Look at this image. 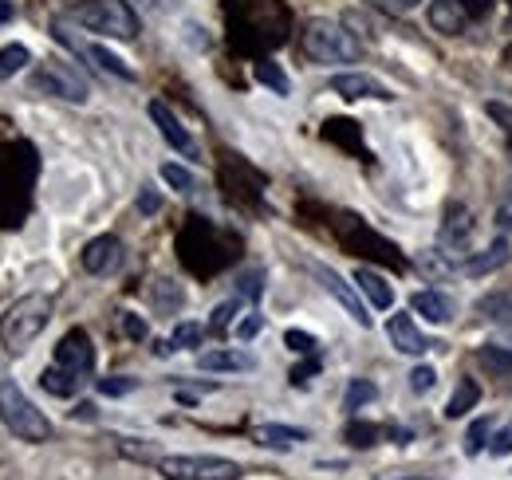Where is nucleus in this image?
<instances>
[{
    "instance_id": "obj_1",
    "label": "nucleus",
    "mask_w": 512,
    "mask_h": 480,
    "mask_svg": "<svg viewBox=\"0 0 512 480\" xmlns=\"http://www.w3.org/2000/svg\"><path fill=\"white\" fill-rule=\"evenodd\" d=\"M229 24H233V40L245 52L260 48H280L288 40V8L280 0H233L229 4Z\"/></svg>"
},
{
    "instance_id": "obj_2",
    "label": "nucleus",
    "mask_w": 512,
    "mask_h": 480,
    "mask_svg": "<svg viewBox=\"0 0 512 480\" xmlns=\"http://www.w3.org/2000/svg\"><path fill=\"white\" fill-rule=\"evenodd\" d=\"M52 319V296H24L8 307V315L0 319V343L8 355H24L48 327Z\"/></svg>"
},
{
    "instance_id": "obj_3",
    "label": "nucleus",
    "mask_w": 512,
    "mask_h": 480,
    "mask_svg": "<svg viewBox=\"0 0 512 480\" xmlns=\"http://www.w3.org/2000/svg\"><path fill=\"white\" fill-rule=\"evenodd\" d=\"M0 421H4V429L12 433V437H20V441H28V445H44V441H52V421L44 418V410H36V402L12 382V378H4L0 382Z\"/></svg>"
},
{
    "instance_id": "obj_4",
    "label": "nucleus",
    "mask_w": 512,
    "mask_h": 480,
    "mask_svg": "<svg viewBox=\"0 0 512 480\" xmlns=\"http://www.w3.org/2000/svg\"><path fill=\"white\" fill-rule=\"evenodd\" d=\"M67 16L95 32V36H111V40H134L138 36V16L127 0H79L67 8Z\"/></svg>"
},
{
    "instance_id": "obj_5",
    "label": "nucleus",
    "mask_w": 512,
    "mask_h": 480,
    "mask_svg": "<svg viewBox=\"0 0 512 480\" xmlns=\"http://www.w3.org/2000/svg\"><path fill=\"white\" fill-rule=\"evenodd\" d=\"M304 56L316 63H355L359 60V40L335 24V20H308L304 28Z\"/></svg>"
},
{
    "instance_id": "obj_6",
    "label": "nucleus",
    "mask_w": 512,
    "mask_h": 480,
    "mask_svg": "<svg viewBox=\"0 0 512 480\" xmlns=\"http://www.w3.org/2000/svg\"><path fill=\"white\" fill-rule=\"evenodd\" d=\"M158 473L166 480H241L245 469L229 457H213V453H197V457H162Z\"/></svg>"
},
{
    "instance_id": "obj_7",
    "label": "nucleus",
    "mask_w": 512,
    "mask_h": 480,
    "mask_svg": "<svg viewBox=\"0 0 512 480\" xmlns=\"http://www.w3.org/2000/svg\"><path fill=\"white\" fill-rule=\"evenodd\" d=\"M32 87L44 91V95H52V99H64V103H87V99H91V87H87L83 71H75V67L64 60L36 63Z\"/></svg>"
},
{
    "instance_id": "obj_8",
    "label": "nucleus",
    "mask_w": 512,
    "mask_h": 480,
    "mask_svg": "<svg viewBox=\"0 0 512 480\" xmlns=\"http://www.w3.org/2000/svg\"><path fill=\"white\" fill-rule=\"evenodd\" d=\"M308 268H312V276L323 284V292L343 303V311H347V315H351L359 327H371V315H367V307H363V300H359V292H355V288H351V284H347V280H343L335 268H327V264H320V260H312Z\"/></svg>"
},
{
    "instance_id": "obj_9",
    "label": "nucleus",
    "mask_w": 512,
    "mask_h": 480,
    "mask_svg": "<svg viewBox=\"0 0 512 480\" xmlns=\"http://www.w3.org/2000/svg\"><path fill=\"white\" fill-rule=\"evenodd\" d=\"M56 362L67 366L71 374L87 378V374L95 370V347H91V335H87L83 327H71L64 339H60V347H56Z\"/></svg>"
},
{
    "instance_id": "obj_10",
    "label": "nucleus",
    "mask_w": 512,
    "mask_h": 480,
    "mask_svg": "<svg viewBox=\"0 0 512 480\" xmlns=\"http://www.w3.org/2000/svg\"><path fill=\"white\" fill-rule=\"evenodd\" d=\"M127 264V248L119 237H95L83 248V268L91 276H115Z\"/></svg>"
},
{
    "instance_id": "obj_11",
    "label": "nucleus",
    "mask_w": 512,
    "mask_h": 480,
    "mask_svg": "<svg viewBox=\"0 0 512 480\" xmlns=\"http://www.w3.org/2000/svg\"><path fill=\"white\" fill-rule=\"evenodd\" d=\"M331 91H335L339 99H347V103H355V99H379V103H390V99H394L386 83H379L375 75H363V71L331 75Z\"/></svg>"
},
{
    "instance_id": "obj_12",
    "label": "nucleus",
    "mask_w": 512,
    "mask_h": 480,
    "mask_svg": "<svg viewBox=\"0 0 512 480\" xmlns=\"http://www.w3.org/2000/svg\"><path fill=\"white\" fill-rule=\"evenodd\" d=\"M146 111H150V119H154V126H158V134H162V138H166V142H170L178 154L197 158V142L190 138V130L182 126V119H178V115H174V111H170L162 99H154Z\"/></svg>"
},
{
    "instance_id": "obj_13",
    "label": "nucleus",
    "mask_w": 512,
    "mask_h": 480,
    "mask_svg": "<svg viewBox=\"0 0 512 480\" xmlns=\"http://www.w3.org/2000/svg\"><path fill=\"white\" fill-rule=\"evenodd\" d=\"M386 335H390V347H394L398 355H426V351L434 347V343L414 327V319L402 315V311L386 319Z\"/></svg>"
},
{
    "instance_id": "obj_14",
    "label": "nucleus",
    "mask_w": 512,
    "mask_h": 480,
    "mask_svg": "<svg viewBox=\"0 0 512 480\" xmlns=\"http://www.w3.org/2000/svg\"><path fill=\"white\" fill-rule=\"evenodd\" d=\"M509 260H512V244L505 237H497L493 244H489V248L473 252V256L461 264V272H465V276H473V280H481V276H493V272H501Z\"/></svg>"
},
{
    "instance_id": "obj_15",
    "label": "nucleus",
    "mask_w": 512,
    "mask_h": 480,
    "mask_svg": "<svg viewBox=\"0 0 512 480\" xmlns=\"http://www.w3.org/2000/svg\"><path fill=\"white\" fill-rule=\"evenodd\" d=\"M56 36H60V40H64L67 48H71V52H79V56H87V60H95L99 63V67H103V71H107V75H119V79H134V67H130L127 60H119V56H115V52H107V48H103V44H79V40H71V36H67L64 28H60V24H56Z\"/></svg>"
},
{
    "instance_id": "obj_16",
    "label": "nucleus",
    "mask_w": 512,
    "mask_h": 480,
    "mask_svg": "<svg viewBox=\"0 0 512 480\" xmlns=\"http://www.w3.org/2000/svg\"><path fill=\"white\" fill-rule=\"evenodd\" d=\"M256 445H264V449H276V453H288V449H296V445H304L308 441V429H296V425H276V421H268V425H256Z\"/></svg>"
},
{
    "instance_id": "obj_17",
    "label": "nucleus",
    "mask_w": 512,
    "mask_h": 480,
    "mask_svg": "<svg viewBox=\"0 0 512 480\" xmlns=\"http://www.w3.org/2000/svg\"><path fill=\"white\" fill-rule=\"evenodd\" d=\"M430 28L442 36H461L469 28V16L457 0H430Z\"/></svg>"
},
{
    "instance_id": "obj_18",
    "label": "nucleus",
    "mask_w": 512,
    "mask_h": 480,
    "mask_svg": "<svg viewBox=\"0 0 512 480\" xmlns=\"http://www.w3.org/2000/svg\"><path fill=\"white\" fill-rule=\"evenodd\" d=\"M201 370H213V374H241V370H253L256 359L249 351H205L197 355Z\"/></svg>"
},
{
    "instance_id": "obj_19",
    "label": "nucleus",
    "mask_w": 512,
    "mask_h": 480,
    "mask_svg": "<svg viewBox=\"0 0 512 480\" xmlns=\"http://www.w3.org/2000/svg\"><path fill=\"white\" fill-rule=\"evenodd\" d=\"M355 288H359V292L371 300V307L390 311V303H394V288L386 284L375 268H367V264H363V268H355Z\"/></svg>"
},
{
    "instance_id": "obj_20",
    "label": "nucleus",
    "mask_w": 512,
    "mask_h": 480,
    "mask_svg": "<svg viewBox=\"0 0 512 480\" xmlns=\"http://www.w3.org/2000/svg\"><path fill=\"white\" fill-rule=\"evenodd\" d=\"M410 307H414L422 319H430L434 327H446L449 319H453V303H449L442 292H414V296H410Z\"/></svg>"
},
{
    "instance_id": "obj_21",
    "label": "nucleus",
    "mask_w": 512,
    "mask_h": 480,
    "mask_svg": "<svg viewBox=\"0 0 512 480\" xmlns=\"http://www.w3.org/2000/svg\"><path fill=\"white\" fill-rule=\"evenodd\" d=\"M40 386H44L48 394H56V398H71V394L83 386V378H79V374H71L67 366L56 362V366H48V370L40 374Z\"/></svg>"
},
{
    "instance_id": "obj_22",
    "label": "nucleus",
    "mask_w": 512,
    "mask_h": 480,
    "mask_svg": "<svg viewBox=\"0 0 512 480\" xmlns=\"http://www.w3.org/2000/svg\"><path fill=\"white\" fill-rule=\"evenodd\" d=\"M477 362H481L489 374L509 378L512 374V343H485V347H477Z\"/></svg>"
},
{
    "instance_id": "obj_23",
    "label": "nucleus",
    "mask_w": 512,
    "mask_h": 480,
    "mask_svg": "<svg viewBox=\"0 0 512 480\" xmlns=\"http://www.w3.org/2000/svg\"><path fill=\"white\" fill-rule=\"evenodd\" d=\"M477 402H481V386L465 378V382H461V386L453 390V398L446 402V418H449V421L465 418V414H469V410H473Z\"/></svg>"
},
{
    "instance_id": "obj_24",
    "label": "nucleus",
    "mask_w": 512,
    "mask_h": 480,
    "mask_svg": "<svg viewBox=\"0 0 512 480\" xmlns=\"http://www.w3.org/2000/svg\"><path fill=\"white\" fill-rule=\"evenodd\" d=\"M477 311L501 327H512V292H493V296H481Z\"/></svg>"
},
{
    "instance_id": "obj_25",
    "label": "nucleus",
    "mask_w": 512,
    "mask_h": 480,
    "mask_svg": "<svg viewBox=\"0 0 512 480\" xmlns=\"http://www.w3.org/2000/svg\"><path fill=\"white\" fill-rule=\"evenodd\" d=\"M469 237H473V217H469V209H449V221H446V229H442V240H446L449 248H461Z\"/></svg>"
},
{
    "instance_id": "obj_26",
    "label": "nucleus",
    "mask_w": 512,
    "mask_h": 480,
    "mask_svg": "<svg viewBox=\"0 0 512 480\" xmlns=\"http://www.w3.org/2000/svg\"><path fill=\"white\" fill-rule=\"evenodd\" d=\"M343 437H347L351 449H371V445H379L383 429H379L375 421H351V425L343 429Z\"/></svg>"
},
{
    "instance_id": "obj_27",
    "label": "nucleus",
    "mask_w": 512,
    "mask_h": 480,
    "mask_svg": "<svg viewBox=\"0 0 512 480\" xmlns=\"http://www.w3.org/2000/svg\"><path fill=\"white\" fill-rule=\"evenodd\" d=\"M253 75H256V79H260V83H264V87H272L276 95H288V91H292V83H288V75L280 71V63L264 60V56L256 60Z\"/></svg>"
},
{
    "instance_id": "obj_28",
    "label": "nucleus",
    "mask_w": 512,
    "mask_h": 480,
    "mask_svg": "<svg viewBox=\"0 0 512 480\" xmlns=\"http://www.w3.org/2000/svg\"><path fill=\"white\" fill-rule=\"evenodd\" d=\"M379 398V386L375 382H367V378H351V386H347V398H343V410H363L367 402H375Z\"/></svg>"
},
{
    "instance_id": "obj_29",
    "label": "nucleus",
    "mask_w": 512,
    "mask_h": 480,
    "mask_svg": "<svg viewBox=\"0 0 512 480\" xmlns=\"http://www.w3.org/2000/svg\"><path fill=\"white\" fill-rule=\"evenodd\" d=\"M489 437H493V418H477L465 429V457H477L481 449H489Z\"/></svg>"
},
{
    "instance_id": "obj_30",
    "label": "nucleus",
    "mask_w": 512,
    "mask_h": 480,
    "mask_svg": "<svg viewBox=\"0 0 512 480\" xmlns=\"http://www.w3.org/2000/svg\"><path fill=\"white\" fill-rule=\"evenodd\" d=\"M32 63V52L24 48V44H8V48H0V79H12L16 71H24Z\"/></svg>"
},
{
    "instance_id": "obj_31",
    "label": "nucleus",
    "mask_w": 512,
    "mask_h": 480,
    "mask_svg": "<svg viewBox=\"0 0 512 480\" xmlns=\"http://www.w3.org/2000/svg\"><path fill=\"white\" fill-rule=\"evenodd\" d=\"M201 339H205V327H201V323H178V327H174V335H170L174 351H190V347H201Z\"/></svg>"
},
{
    "instance_id": "obj_32",
    "label": "nucleus",
    "mask_w": 512,
    "mask_h": 480,
    "mask_svg": "<svg viewBox=\"0 0 512 480\" xmlns=\"http://www.w3.org/2000/svg\"><path fill=\"white\" fill-rule=\"evenodd\" d=\"M162 181L174 185L178 193H193V174L186 166H178V162H166V166H162Z\"/></svg>"
},
{
    "instance_id": "obj_33",
    "label": "nucleus",
    "mask_w": 512,
    "mask_h": 480,
    "mask_svg": "<svg viewBox=\"0 0 512 480\" xmlns=\"http://www.w3.org/2000/svg\"><path fill=\"white\" fill-rule=\"evenodd\" d=\"M284 343H288L296 355H316V347H320V343H316V335L296 331V327H292V331H284Z\"/></svg>"
},
{
    "instance_id": "obj_34",
    "label": "nucleus",
    "mask_w": 512,
    "mask_h": 480,
    "mask_svg": "<svg viewBox=\"0 0 512 480\" xmlns=\"http://www.w3.org/2000/svg\"><path fill=\"white\" fill-rule=\"evenodd\" d=\"M138 386V378H127V374H115V378H103L99 382V394H107V398H123Z\"/></svg>"
},
{
    "instance_id": "obj_35",
    "label": "nucleus",
    "mask_w": 512,
    "mask_h": 480,
    "mask_svg": "<svg viewBox=\"0 0 512 480\" xmlns=\"http://www.w3.org/2000/svg\"><path fill=\"white\" fill-rule=\"evenodd\" d=\"M237 311H241V300L221 303V307L213 311V319H209V331H213V335H221V331H225V327L233 323V315H237Z\"/></svg>"
},
{
    "instance_id": "obj_36",
    "label": "nucleus",
    "mask_w": 512,
    "mask_h": 480,
    "mask_svg": "<svg viewBox=\"0 0 512 480\" xmlns=\"http://www.w3.org/2000/svg\"><path fill=\"white\" fill-rule=\"evenodd\" d=\"M434 382H438V370H434V366H414V370H410V390H414V394L434 390Z\"/></svg>"
},
{
    "instance_id": "obj_37",
    "label": "nucleus",
    "mask_w": 512,
    "mask_h": 480,
    "mask_svg": "<svg viewBox=\"0 0 512 480\" xmlns=\"http://www.w3.org/2000/svg\"><path fill=\"white\" fill-rule=\"evenodd\" d=\"M489 449H493V457H509V453H512V425H501V429L493 433Z\"/></svg>"
},
{
    "instance_id": "obj_38",
    "label": "nucleus",
    "mask_w": 512,
    "mask_h": 480,
    "mask_svg": "<svg viewBox=\"0 0 512 480\" xmlns=\"http://www.w3.org/2000/svg\"><path fill=\"white\" fill-rule=\"evenodd\" d=\"M461 8H465V16H469V24L473 20H485L489 12H493V0H457Z\"/></svg>"
},
{
    "instance_id": "obj_39",
    "label": "nucleus",
    "mask_w": 512,
    "mask_h": 480,
    "mask_svg": "<svg viewBox=\"0 0 512 480\" xmlns=\"http://www.w3.org/2000/svg\"><path fill=\"white\" fill-rule=\"evenodd\" d=\"M158 209H162V197H158L154 189H142V193H138V213H142V217H154Z\"/></svg>"
},
{
    "instance_id": "obj_40",
    "label": "nucleus",
    "mask_w": 512,
    "mask_h": 480,
    "mask_svg": "<svg viewBox=\"0 0 512 480\" xmlns=\"http://www.w3.org/2000/svg\"><path fill=\"white\" fill-rule=\"evenodd\" d=\"M123 331H127V339H146V319H138L134 311H123Z\"/></svg>"
},
{
    "instance_id": "obj_41",
    "label": "nucleus",
    "mask_w": 512,
    "mask_h": 480,
    "mask_svg": "<svg viewBox=\"0 0 512 480\" xmlns=\"http://www.w3.org/2000/svg\"><path fill=\"white\" fill-rule=\"evenodd\" d=\"M375 8H383V12H394V16H402V12H414L422 0H371Z\"/></svg>"
},
{
    "instance_id": "obj_42",
    "label": "nucleus",
    "mask_w": 512,
    "mask_h": 480,
    "mask_svg": "<svg viewBox=\"0 0 512 480\" xmlns=\"http://www.w3.org/2000/svg\"><path fill=\"white\" fill-rule=\"evenodd\" d=\"M260 272H249V276H241V300H256L260 296Z\"/></svg>"
},
{
    "instance_id": "obj_43",
    "label": "nucleus",
    "mask_w": 512,
    "mask_h": 480,
    "mask_svg": "<svg viewBox=\"0 0 512 480\" xmlns=\"http://www.w3.org/2000/svg\"><path fill=\"white\" fill-rule=\"evenodd\" d=\"M489 115L505 126V134H509V142H512V107H505V103H489Z\"/></svg>"
},
{
    "instance_id": "obj_44",
    "label": "nucleus",
    "mask_w": 512,
    "mask_h": 480,
    "mask_svg": "<svg viewBox=\"0 0 512 480\" xmlns=\"http://www.w3.org/2000/svg\"><path fill=\"white\" fill-rule=\"evenodd\" d=\"M316 370H320V359H312V362H304V366H296V370H292V386H304V382H308V378H312Z\"/></svg>"
},
{
    "instance_id": "obj_45",
    "label": "nucleus",
    "mask_w": 512,
    "mask_h": 480,
    "mask_svg": "<svg viewBox=\"0 0 512 480\" xmlns=\"http://www.w3.org/2000/svg\"><path fill=\"white\" fill-rule=\"evenodd\" d=\"M497 225H501L505 233H512V197L501 201V209H497Z\"/></svg>"
},
{
    "instance_id": "obj_46",
    "label": "nucleus",
    "mask_w": 512,
    "mask_h": 480,
    "mask_svg": "<svg viewBox=\"0 0 512 480\" xmlns=\"http://www.w3.org/2000/svg\"><path fill=\"white\" fill-rule=\"evenodd\" d=\"M260 323H264V319H260V315H249V319H245V323H241V327H237V335H241V339H253L256 331H260Z\"/></svg>"
},
{
    "instance_id": "obj_47",
    "label": "nucleus",
    "mask_w": 512,
    "mask_h": 480,
    "mask_svg": "<svg viewBox=\"0 0 512 480\" xmlns=\"http://www.w3.org/2000/svg\"><path fill=\"white\" fill-rule=\"evenodd\" d=\"M75 418L91 421V418H95V406H91V402H83V406H79V410H75Z\"/></svg>"
},
{
    "instance_id": "obj_48",
    "label": "nucleus",
    "mask_w": 512,
    "mask_h": 480,
    "mask_svg": "<svg viewBox=\"0 0 512 480\" xmlns=\"http://www.w3.org/2000/svg\"><path fill=\"white\" fill-rule=\"evenodd\" d=\"M12 20V0H0V24H8Z\"/></svg>"
},
{
    "instance_id": "obj_49",
    "label": "nucleus",
    "mask_w": 512,
    "mask_h": 480,
    "mask_svg": "<svg viewBox=\"0 0 512 480\" xmlns=\"http://www.w3.org/2000/svg\"><path fill=\"white\" fill-rule=\"evenodd\" d=\"M394 480H434V477H422V473H410V477H394Z\"/></svg>"
},
{
    "instance_id": "obj_50",
    "label": "nucleus",
    "mask_w": 512,
    "mask_h": 480,
    "mask_svg": "<svg viewBox=\"0 0 512 480\" xmlns=\"http://www.w3.org/2000/svg\"><path fill=\"white\" fill-rule=\"evenodd\" d=\"M505 67H509V71H512V44H509V48H505Z\"/></svg>"
}]
</instances>
